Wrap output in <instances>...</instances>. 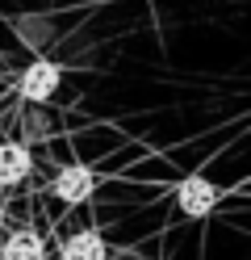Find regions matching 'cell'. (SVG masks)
Instances as JSON below:
<instances>
[{
    "mask_svg": "<svg viewBox=\"0 0 251 260\" xmlns=\"http://www.w3.org/2000/svg\"><path fill=\"white\" fill-rule=\"evenodd\" d=\"M55 198L59 202H67V206H84L92 198V189H96V172L92 168H84V164H71V168H63L59 176H55Z\"/></svg>",
    "mask_w": 251,
    "mask_h": 260,
    "instance_id": "4",
    "label": "cell"
},
{
    "mask_svg": "<svg viewBox=\"0 0 251 260\" xmlns=\"http://www.w3.org/2000/svg\"><path fill=\"white\" fill-rule=\"evenodd\" d=\"M0 235H5V206H0Z\"/></svg>",
    "mask_w": 251,
    "mask_h": 260,
    "instance_id": "7",
    "label": "cell"
},
{
    "mask_svg": "<svg viewBox=\"0 0 251 260\" xmlns=\"http://www.w3.org/2000/svg\"><path fill=\"white\" fill-rule=\"evenodd\" d=\"M33 172V151L21 139H5L0 143V189H17Z\"/></svg>",
    "mask_w": 251,
    "mask_h": 260,
    "instance_id": "3",
    "label": "cell"
},
{
    "mask_svg": "<svg viewBox=\"0 0 251 260\" xmlns=\"http://www.w3.org/2000/svg\"><path fill=\"white\" fill-rule=\"evenodd\" d=\"M176 206H180V214H189V218H205L218 206V189L205 176H184L176 185Z\"/></svg>",
    "mask_w": 251,
    "mask_h": 260,
    "instance_id": "2",
    "label": "cell"
},
{
    "mask_svg": "<svg viewBox=\"0 0 251 260\" xmlns=\"http://www.w3.org/2000/svg\"><path fill=\"white\" fill-rule=\"evenodd\" d=\"M59 84H63V68L59 63L33 59L29 68L21 72V80H17V92H21L25 101H33V105H42V101H50V96L59 92Z\"/></svg>",
    "mask_w": 251,
    "mask_h": 260,
    "instance_id": "1",
    "label": "cell"
},
{
    "mask_svg": "<svg viewBox=\"0 0 251 260\" xmlns=\"http://www.w3.org/2000/svg\"><path fill=\"white\" fill-rule=\"evenodd\" d=\"M59 260H109V248L100 239V231H76L63 239Z\"/></svg>",
    "mask_w": 251,
    "mask_h": 260,
    "instance_id": "6",
    "label": "cell"
},
{
    "mask_svg": "<svg viewBox=\"0 0 251 260\" xmlns=\"http://www.w3.org/2000/svg\"><path fill=\"white\" fill-rule=\"evenodd\" d=\"M0 260H46V239L33 226H17L0 243Z\"/></svg>",
    "mask_w": 251,
    "mask_h": 260,
    "instance_id": "5",
    "label": "cell"
}]
</instances>
